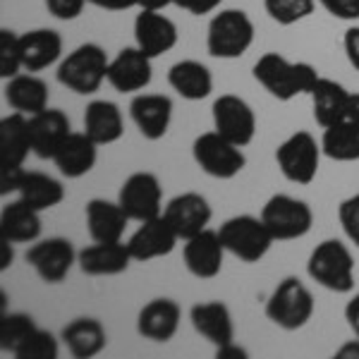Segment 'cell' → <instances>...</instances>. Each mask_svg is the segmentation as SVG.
I'll list each match as a JSON object with an SVG mask.
<instances>
[{
	"instance_id": "f1b7e54d",
	"label": "cell",
	"mask_w": 359,
	"mask_h": 359,
	"mask_svg": "<svg viewBox=\"0 0 359 359\" xmlns=\"http://www.w3.org/2000/svg\"><path fill=\"white\" fill-rule=\"evenodd\" d=\"M5 101L8 106L17 113L25 115H36L48 108V84L41 77H36V72H20L13 79L5 82Z\"/></svg>"
},
{
	"instance_id": "3957f363",
	"label": "cell",
	"mask_w": 359,
	"mask_h": 359,
	"mask_svg": "<svg viewBox=\"0 0 359 359\" xmlns=\"http://www.w3.org/2000/svg\"><path fill=\"white\" fill-rule=\"evenodd\" d=\"M314 294L297 276H285L266 299V318L283 331H299L314 316Z\"/></svg>"
},
{
	"instance_id": "8d00e7d4",
	"label": "cell",
	"mask_w": 359,
	"mask_h": 359,
	"mask_svg": "<svg viewBox=\"0 0 359 359\" xmlns=\"http://www.w3.org/2000/svg\"><path fill=\"white\" fill-rule=\"evenodd\" d=\"M22 67V48L20 36L10 29H0V77L8 82L15 74H20Z\"/></svg>"
},
{
	"instance_id": "9a60e30c",
	"label": "cell",
	"mask_w": 359,
	"mask_h": 359,
	"mask_svg": "<svg viewBox=\"0 0 359 359\" xmlns=\"http://www.w3.org/2000/svg\"><path fill=\"white\" fill-rule=\"evenodd\" d=\"M180 242V235L175 233L168 218L161 213V216L151 218V221L139 223V228L132 233V237L127 240V247H130V254L135 262H154V259L168 257V254L175 249Z\"/></svg>"
},
{
	"instance_id": "ac0fdd59",
	"label": "cell",
	"mask_w": 359,
	"mask_h": 359,
	"mask_svg": "<svg viewBox=\"0 0 359 359\" xmlns=\"http://www.w3.org/2000/svg\"><path fill=\"white\" fill-rule=\"evenodd\" d=\"M177 27L163 10H139L135 17V43L149 57H161L177 46Z\"/></svg>"
},
{
	"instance_id": "7bdbcfd3",
	"label": "cell",
	"mask_w": 359,
	"mask_h": 359,
	"mask_svg": "<svg viewBox=\"0 0 359 359\" xmlns=\"http://www.w3.org/2000/svg\"><path fill=\"white\" fill-rule=\"evenodd\" d=\"M343 48L347 55V62L359 72V27H350L343 36Z\"/></svg>"
},
{
	"instance_id": "d6986e66",
	"label": "cell",
	"mask_w": 359,
	"mask_h": 359,
	"mask_svg": "<svg viewBox=\"0 0 359 359\" xmlns=\"http://www.w3.org/2000/svg\"><path fill=\"white\" fill-rule=\"evenodd\" d=\"M130 118L144 139L158 142L170 130L172 98L165 94H137L130 101Z\"/></svg>"
},
{
	"instance_id": "f35d334b",
	"label": "cell",
	"mask_w": 359,
	"mask_h": 359,
	"mask_svg": "<svg viewBox=\"0 0 359 359\" xmlns=\"http://www.w3.org/2000/svg\"><path fill=\"white\" fill-rule=\"evenodd\" d=\"M338 221L343 225V233L347 235V240L359 249V192L340 201Z\"/></svg>"
},
{
	"instance_id": "30bf717a",
	"label": "cell",
	"mask_w": 359,
	"mask_h": 359,
	"mask_svg": "<svg viewBox=\"0 0 359 359\" xmlns=\"http://www.w3.org/2000/svg\"><path fill=\"white\" fill-rule=\"evenodd\" d=\"M118 204L130 221L144 223L163 213V187L161 180L149 170L132 172L118 192Z\"/></svg>"
},
{
	"instance_id": "836d02e7",
	"label": "cell",
	"mask_w": 359,
	"mask_h": 359,
	"mask_svg": "<svg viewBox=\"0 0 359 359\" xmlns=\"http://www.w3.org/2000/svg\"><path fill=\"white\" fill-rule=\"evenodd\" d=\"M321 151L326 158L338 163H355L359 161V123L345 118L340 123L323 130Z\"/></svg>"
},
{
	"instance_id": "c3c4849f",
	"label": "cell",
	"mask_w": 359,
	"mask_h": 359,
	"mask_svg": "<svg viewBox=\"0 0 359 359\" xmlns=\"http://www.w3.org/2000/svg\"><path fill=\"white\" fill-rule=\"evenodd\" d=\"M139 10H163L172 5V0H137Z\"/></svg>"
},
{
	"instance_id": "603a6c76",
	"label": "cell",
	"mask_w": 359,
	"mask_h": 359,
	"mask_svg": "<svg viewBox=\"0 0 359 359\" xmlns=\"http://www.w3.org/2000/svg\"><path fill=\"white\" fill-rule=\"evenodd\" d=\"M32 154L29 115L10 113L0 120V170H22Z\"/></svg>"
},
{
	"instance_id": "f546056e",
	"label": "cell",
	"mask_w": 359,
	"mask_h": 359,
	"mask_svg": "<svg viewBox=\"0 0 359 359\" xmlns=\"http://www.w3.org/2000/svg\"><path fill=\"white\" fill-rule=\"evenodd\" d=\"M84 132L94 139L98 147L120 142L125 135L123 111L113 101H106V98L91 101L84 111Z\"/></svg>"
},
{
	"instance_id": "d6a6232c",
	"label": "cell",
	"mask_w": 359,
	"mask_h": 359,
	"mask_svg": "<svg viewBox=\"0 0 359 359\" xmlns=\"http://www.w3.org/2000/svg\"><path fill=\"white\" fill-rule=\"evenodd\" d=\"M17 194H20V199L25 204L36 208V211H48V208L62 204L65 187L53 175H46V172L39 170H25L20 187H17Z\"/></svg>"
},
{
	"instance_id": "2e32d148",
	"label": "cell",
	"mask_w": 359,
	"mask_h": 359,
	"mask_svg": "<svg viewBox=\"0 0 359 359\" xmlns=\"http://www.w3.org/2000/svg\"><path fill=\"white\" fill-rule=\"evenodd\" d=\"M225 247L221 242V235L218 230H201L199 235L184 240L182 247V259L187 271L194 278H201V280H211V278L221 276L223 271V262H225Z\"/></svg>"
},
{
	"instance_id": "d4e9b609",
	"label": "cell",
	"mask_w": 359,
	"mask_h": 359,
	"mask_svg": "<svg viewBox=\"0 0 359 359\" xmlns=\"http://www.w3.org/2000/svg\"><path fill=\"white\" fill-rule=\"evenodd\" d=\"M60 340L65 343L67 352L74 359H94L101 355L108 345V333L98 318L94 316H79L72 318L67 326H62Z\"/></svg>"
},
{
	"instance_id": "bcb514c9",
	"label": "cell",
	"mask_w": 359,
	"mask_h": 359,
	"mask_svg": "<svg viewBox=\"0 0 359 359\" xmlns=\"http://www.w3.org/2000/svg\"><path fill=\"white\" fill-rule=\"evenodd\" d=\"M13 245L8 237L0 235V271H5L8 266H13V259H15V252H13Z\"/></svg>"
},
{
	"instance_id": "9c48e42d",
	"label": "cell",
	"mask_w": 359,
	"mask_h": 359,
	"mask_svg": "<svg viewBox=\"0 0 359 359\" xmlns=\"http://www.w3.org/2000/svg\"><path fill=\"white\" fill-rule=\"evenodd\" d=\"M321 154V142L306 130H297L276 149V163L287 182L311 184L316 180Z\"/></svg>"
},
{
	"instance_id": "4dcf8cb0",
	"label": "cell",
	"mask_w": 359,
	"mask_h": 359,
	"mask_svg": "<svg viewBox=\"0 0 359 359\" xmlns=\"http://www.w3.org/2000/svg\"><path fill=\"white\" fill-rule=\"evenodd\" d=\"M0 235L15 245H29L41 237V211L25 204L22 199L10 201L0 211Z\"/></svg>"
},
{
	"instance_id": "277c9868",
	"label": "cell",
	"mask_w": 359,
	"mask_h": 359,
	"mask_svg": "<svg viewBox=\"0 0 359 359\" xmlns=\"http://www.w3.org/2000/svg\"><path fill=\"white\" fill-rule=\"evenodd\" d=\"M306 273L321 287L338 294L355 290V259L350 247L340 240H323L306 262Z\"/></svg>"
},
{
	"instance_id": "cb8c5ba5",
	"label": "cell",
	"mask_w": 359,
	"mask_h": 359,
	"mask_svg": "<svg viewBox=\"0 0 359 359\" xmlns=\"http://www.w3.org/2000/svg\"><path fill=\"white\" fill-rule=\"evenodd\" d=\"M22 48V67L27 72H41L62 60V36L60 32L48 27L32 29L27 34H20Z\"/></svg>"
},
{
	"instance_id": "484cf974",
	"label": "cell",
	"mask_w": 359,
	"mask_h": 359,
	"mask_svg": "<svg viewBox=\"0 0 359 359\" xmlns=\"http://www.w3.org/2000/svg\"><path fill=\"white\" fill-rule=\"evenodd\" d=\"M96 161H98V144L86 132H72L53 156L55 168L67 180L84 177L86 172L94 170Z\"/></svg>"
},
{
	"instance_id": "7402d4cb",
	"label": "cell",
	"mask_w": 359,
	"mask_h": 359,
	"mask_svg": "<svg viewBox=\"0 0 359 359\" xmlns=\"http://www.w3.org/2000/svg\"><path fill=\"white\" fill-rule=\"evenodd\" d=\"M189 321H192L194 331L206 338L211 345L225 347L230 343H235V323L233 314H230L228 304L225 302H199L189 309Z\"/></svg>"
},
{
	"instance_id": "4fadbf2b",
	"label": "cell",
	"mask_w": 359,
	"mask_h": 359,
	"mask_svg": "<svg viewBox=\"0 0 359 359\" xmlns=\"http://www.w3.org/2000/svg\"><path fill=\"white\" fill-rule=\"evenodd\" d=\"M154 57H149L142 48L127 46L118 55L111 57L108 65V84L120 94H137V91L147 89L154 79Z\"/></svg>"
},
{
	"instance_id": "e0dca14e",
	"label": "cell",
	"mask_w": 359,
	"mask_h": 359,
	"mask_svg": "<svg viewBox=\"0 0 359 359\" xmlns=\"http://www.w3.org/2000/svg\"><path fill=\"white\" fill-rule=\"evenodd\" d=\"M72 135L69 118L60 108H46V111L29 115V139H32V154L43 161H53L62 142Z\"/></svg>"
},
{
	"instance_id": "74e56055",
	"label": "cell",
	"mask_w": 359,
	"mask_h": 359,
	"mask_svg": "<svg viewBox=\"0 0 359 359\" xmlns=\"http://www.w3.org/2000/svg\"><path fill=\"white\" fill-rule=\"evenodd\" d=\"M57 357V338L53 333L39 328L29 338V343L22 347L17 359H55Z\"/></svg>"
},
{
	"instance_id": "7c38bea8",
	"label": "cell",
	"mask_w": 359,
	"mask_h": 359,
	"mask_svg": "<svg viewBox=\"0 0 359 359\" xmlns=\"http://www.w3.org/2000/svg\"><path fill=\"white\" fill-rule=\"evenodd\" d=\"M74 245L67 237H46L36 240L27 252V264L36 271V276L48 285H57L69 276L72 266L77 264Z\"/></svg>"
},
{
	"instance_id": "8fae6325",
	"label": "cell",
	"mask_w": 359,
	"mask_h": 359,
	"mask_svg": "<svg viewBox=\"0 0 359 359\" xmlns=\"http://www.w3.org/2000/svg\"><path fill=\"white\" fill-rule=\"evenodd\" d=\"M213 130L237 147H249L257 137V115L242 96L223 94L213 101Z\"/></svg>"
},
{
	"instance_id": "44dd1931",
	"label": "cell",
	"mask_w": 359,
	"mask_h": 359,
	"mask_svg": "<svg viewBox=\"0 0 359 359\" xmlns=\"http://www.w3.org/2000/svg\"><path fill=\"white\" fill-rule=\"evenodd\" d=\"M132 262L135 259H132L127 242H94L77 254V264L82 273L91 278L120 276L130 269Z\"/></svg>"
},
{
	"instance_id": "f6af8a7d",
	"label": "cell",
	"mask_w": 359,
	"mask_h": 359,
	"mask_svg": "<svg viewBox=\"0 0 359 359\" xmlns=\"http://www.w3.org/2000/svg\"><path fill=\"white\" fill-rule=\"evenodd\" d=\"M345 318H347V323H350V328H352V333H355V338H359V292L350 299V302H347V306H345Z\"/></svg>"
},
{
	"instance_id": "83f0119b",
	"label": "cell",
	"mask_w": 359,
	"mask_h": 359,
	"mask_svg": "<svg viewBox=\"0 0 359 359\" xmlns=\"http://www.w3.org/2000/svg\"><path fill=\"white\" fill-rule=\"evenodd\" d=\"M311 98V111H314V120L326 130L340 120L347 118L350 113V98L352 94L340 82L328 77H318L314 89L309 91Z\"/></svg>"
},
{
	"instance_id": "ee69618b",
	"label": "cell",
	"mask_w": 359,
	"mask_h": 359,
	"mask_svg": "<svg viewBox=\"0 0 359 359\" xmlns=\"http://www.w3.org/2000/svg\"><path fill=\"white\" fill-rule=\"evenodd\" d=\"M86 3L98 10H108V13H125V10L139 8L137 0H86Z\"/></svg>"
},
{
	"instance_id": "ba28073f",
	"label": "cell",
	"mask_w": 359,
	"mask_h": 359,
	"mask_svg": "<svg viewBox=\"0 0 359 359\" xmlns=\"http://www.w3.org/2000/svg\"><path fill=\"white\" fill-rule=\"evenodd\" d=\"M262 221L276 242H290L309 233L314 225V211L297 196L273 194L262 208Z\"/></svg>"
},
{
	"instance_id": "e575fe53",
	"label": "cell",
	"mask_w": 359,
	"mask_h": 359,
	"mask_svg": "<svg viewBox=\"0 0 359 359\" xmlns=\"http://www.w3.org/2000/svg\"><path fill=\"white\" fill-rule=\"evenodd\" d=\"M39 331L36 321L25 311H13V314L0 316V350L5 355L17 357L20 350L29 343L34 333Z\"/></svg>"
},
{
	"instance_id": "b9f144b4",
	"label": "cell",
	"mask_w": 359,
	"mask_h": 359,
	"mask_svg": "<svg viewBox=\"0 0 359 359\" xmlns=\"http://www.w3.org/2000/svg\"><path fill=\"white\" fill-rule=\"evenodd\" d=\"M223 0H172V5H177L180 10H184V13L189 15H211L216 13L218 8H221Z\"/></svg>"
},
{
	"instance_id": "6da1fadb",
	"label": "cell",
	"mask_w": 359,
	"mask_h": 359,
	"mask_svg": "<svg viewBox=\"0 0 359 359\" xmlns=\"http://www.w3.org/2000/svg\"><path fill=\"white\" fill-rule=\"evenodd\" d=\"M252 74L271 96L283 103L299 94H309L321 77L311 62H292L280 53H264L254 62Z\"/></svg>"
},
{
	"instance_id": "ffe728a7",
	"label": "cell",
	"mask_w": 359,
	"mask_h": 359,
	"mask_svg": "<svg viewBox=\"0 0 359 359\" xmlns=\"http://www.w3.org/2000/svg\"><path fill=\"white\" fill-rule=\"evenodd\" d=\"M180 318H182V309L175 299L156 297L139 309L137 333L154 343H168L180 331Z\"/></svg>"
},
{
	"instance_id": "f907efd6",
	"label": "cell",
	"mask_w": 359,
	"mask_h": 359,
	"mask_svg": "<svg viewBox=\"0 0 359 359\" xmlns=\"http://www.w3.org/2000/svg\"><path fill=\"white\" fill-rule=\"evenodd\" d=\"M347 118L355 120V123H359V94H352V98H350V113H347Z\"/></svg>"
},
{
	"instance_id": "52a82bcc",
	"label": "cell",
	"mask_w": 359,
	"mask_h": 359,
	"mask_svg": "<svg viewBox=\"0 0 359 359\" xmlns=\"http://www.w3.org/2000/svg\"><path fill=\"white\" fill-rule=\"evenodd\" d=\"M194 163L216 180H233L245 170L247 156L242 147H237L230 139L218 135L216 130L204 132L194 139L192 144Z\"/></svg>"
},
{
	"instance_id": "7a4b0ae2",
	"label": "cell",
	"mask_w": 359,
	"mask_h": 359,
	"mask_svg": "<svg viewBox=\"0 0 359 359\" xmlns=\"http://www.w3.org/2000/svg\"><path fill=\"white\" fill-rule=\"evenodd\" d=\"M111 57L98 43H82L67 53L57 65V82L74 94H96L103 82H108Z\"/></svg>"
},
{
	"instance_id": "681fc988",
	"label": "cell",
	"mask_w": 359,
	"mask_h": 359,
	"mask_svg": "<svg viewBox=\"0 0 359 359\" xmlns=\"http://www.w3.org/2000/svg\"><path fill=\"white\" fill-rule=\"evenodd\" d=\"M338 357H357V359H359V338L340 347V350H338Z\"/></svg>"
},
{
	"instance_id": "7dc6e473",
	"label": "cell",
	"mask_w": 359,
	"mask_h": 359,
	"mask_svg": "<svg viewBox=\"0 0 359 359\" xmlns=\"http://www.w3.org/2000/svg\"><path fill=\"white\" fill-rule=\"evenodd\" d=\"M216 357H218V359H228V357L247 359V350H242L240 345L230 343V345H225V347H218V350H216Z\"/></svg>"
},
{
	"instance_id": "5bb4252c",
	"label": "cell",
	"mask_w": 359,
	"mask_h": 359,
	"mask_svg": "<svg viewBox=\"0 0 359 359\" xmlns=\"http://www.w3.org/2000/svg\"><path fill=\"white\" fill-rule=\"evenodd\" d=\"M163 216L168 218V223L175 228L180 240L184 242L208 228V223H211V218H213V208L204 194L182 192V194L172 196L163 206Z\"/></svg>"
},
{
	"instance_id": "60d3db41",
	"label": "cell",
	"mask_w": 359,
	"mask_h": 359,
	"mask_svg": "<svg viewBox=\"0 0 359 359\" xmlns=\"http://www.w3.org/2000/svg\"><path fill=\"white\" fill-rule=\"evenodd\" d=\"M321 8L335 20L343 22H357L359 20V0H316Z\"/></svg>"
},
{
	"instance_id": "8992f818",
	"label": "cell",
	"mask_w": 359,
	"mask_h": 359,
	"mask_svg": "<svg viewBox=\"0 0 359 359\" xmlns=\"http://www.w3.org/2000/svg\"><path fill=\"white\" fill-rule=\"evenodd\" d=\"M218 235H221L225 252L233 254L235 259H240L245 264L262 262L276 242L271 230L262 221V216L257 218V216H249V213L228 218L218 228Z\"/></svg>"
},
{
	"instance_id": "1f68e13d",
	"label": "cell",
	"mask_w": 359,
	"mask_h": 359,
	"mask_svg": "<svg viewBox=\"0 0 359 359\" xmlns=\"http://www.w3.org/2000/svg\"><path fill=\"white\" fill-rule=\"evenodd\" d=\"M168 84L184 101H204L213 91V74L199 60H180L168 69Z\"/></svg>"
},
{
	"instance_id": "4316f807",
	"label": "cell",
	"mask_w": 359,
	"mask_h": 359,
	"mask_svg": "<svg viewBox=\"0 0 359 359\" xmlns=\"http://www.w3.org/2000/svg\"><path fill=\"white\" fill-rule=\"evenodd\" d=\"M86 228L94 242H123V235L127 230V213L118 201L108 199H91L86 201L84 208Z\"/></svg>"
},
{
	"instance_id": "ab89813d",
	"label": "cell",
	"mask_w": 359,
	"mask_h": 359,
	"mask_svg": "<svg viewBox=\"0 0 359 359\" xmlns=\"http://www.w3.org/2000/svg\"><path fill=\"white\" fill-rule=\"evenodd\" d=\"M43 3H46V10H48L55 20L72 22L84 13L86 0H43Z\"/></svg>"
},
{
	"instance_id": "d590c367",
	"label": "cell",
	"mask_w": 359,
	"mask_h": 359,
	"mask_svg": "<svg viewBox=\"0 0 359 359\" xmlns=\"http://www.w3.org/2000/svg\"><path fill=\"white\" fill-rule=\"evenodd\" d=\"M266 15L280 27H290L306 20L316 8V0H264Z\"/></svg>"
},
{
	"instance_id": "5b68a950",
	"label": "cell",
	"mask_w": 359,
	"mask_h": 359,
	"mask_svg": "<svg viewBox=\"0 0 359 359\" xmlns=\"http://www.w3.org/2000/svg\"><path fill=\"white\" fill-rule=\"evenodd\" d=\"M254 22L245 10L228 8L211 17L206 29L208 55L221 60H235L245 55L254 43Z\"/></svg>"
}]
</instances>
